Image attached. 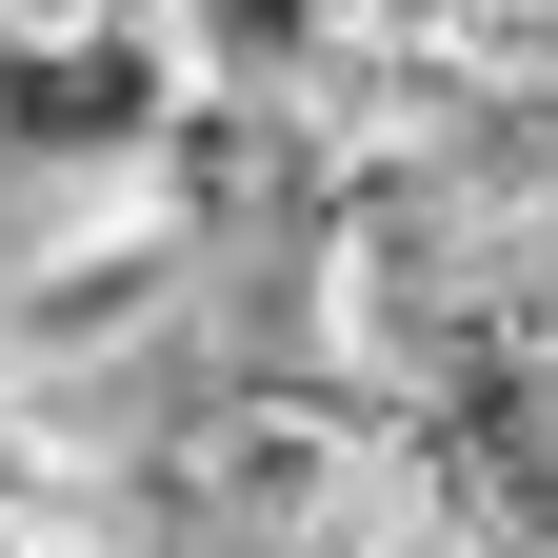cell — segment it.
<instances>
[{"mask_svg": "<svg viewBox=\"0 0 558 558\" xmlns=\"http://www.w3.org/2000/svg\"><path fill=\"white\" fill-rule=\"evenodd\" d=\"M81 21H120V0H0V60H21V40H81Z\"/></svg>", "mask_w": 558, "mask_h": 558, "instance_id": "obj_2", "label": "cell"}, {"mask_svg": "<svg viewBox=\"0 0 558 558\" xmlns=\"http://www.w3.org/2000/svg\"><path fill=\"white\" fill-rule=\"evenodd\" d=\"M279 558H459V519L418 499V478H379V459H360V478H339V499L279 538Z\"/></svg>", "mask_w": 558, "mask_h": 558, "instance_id": "obj_1", "label": "cell"}]
</instances>
